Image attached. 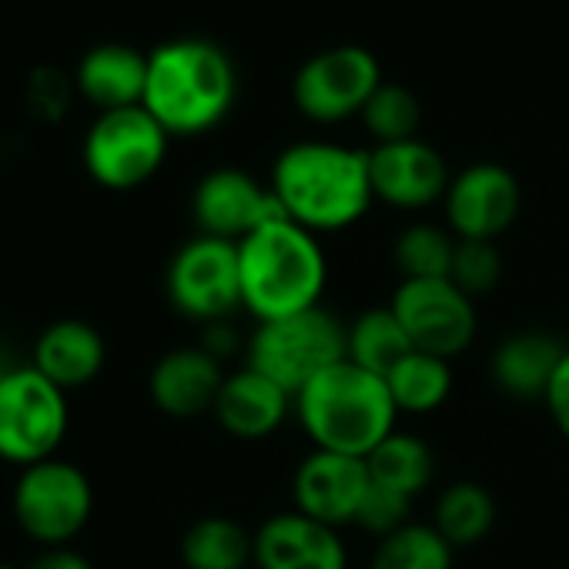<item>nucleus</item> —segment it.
I'll return each mask as SVG.
<instances>
[{
	"mask_svg": "<svg viewBox=\"0 0 569 569\" xmlns=\"http://www.w3.org/2000/svg\"><path fill=\"white\" fill-rule=\"evenodd\" d=\"M379 88H382L379 58L362 44H339L319 51L299 68L292 81V98L306 118L336 124L352 114H362V108Z\"/></svg>",
	"mask_w": 569,
	"mask_h": 569,
	"instance_id": "obj_10",
	"label": "nucleus"
},
{
	"mask_svg": "<svg viewBox=\"0 0 569 569\" xmlns=\"http://www.w3.org/2000/svg\"><path fill=\"white\" fill-rule=\"evenodd\" d=\"M74 84L98 111L138 108L148 88V54L118 41L98 44L78 61Z\"/></svg>",
	"mask_w": 569,
	"mask_h": 569,
	"instance_id": "obj_19",
	"label": "nucleus"
},
{
	"mask_svg": "<svg viewBox=\"0 0 569 569\" xmlns=\"http://www.w3.org/2000/svg\"><path fill=\"white\" fill-rule=\"evenodd\" d=\"M562 346L542 332H516L492 352V379L512 399H542L562 359Z\"/></svg>",
	"mask_w": 569,
	"mask_h": 569,
	"instance_id": "obj_21",
	"label": "nucleus"
},
{
	"mask_svg": "<svg viewBox=\"0 0 569 569\" xmlns=\"http://www.w3.org/2000/svg\"><path fill=\"white\" fill-rule=\"evenodd\" d=\"M68 432V392L34 366L0 376V459L34 466L58 452Z\"/></svg>",
	"mask_w": 569,
	"mask_h": 569,
	"instance_id": "obj_6",
	"label": "nucleus"
},
{
	"mask_svg": "<svg viewBox=\"0 0 569 569\" xmlns=\"http://www.w3.org/2000/svg\"><path fill=\"white\" fill-rule=\"evenodd\" d=\"M241 309L258 322L299 316L319 306L326 292V251L312 231L278 218L238 241Z\"/></svg>",
	"mask_w": 569,
	"mask_h": 569,
	"instance_id": "obj_3",
	"label": "nucleus"
},
{
	"mask_svg": "<svg viewBox=\"0 0 569 569\" xmlns=\"http://www.w3.org/2000/svg\"><path fill=\"white\" fill-rule=\"evenodd\" d=\"M168 138L171 134L154 121V114L144 104L101 111L84 134V168L101 188H141L164 164Z\"/></svg>",
	"mask_w": 569,
	"mask_h": 569,
	"instance_id": "obj_7",
	"label": "nucleus"
},
{
	"mask_svg": "<svg viewBox=\"0 0 569 569\" xmlns=\"http://www.w3.org/2000/svg\"><path fill=\"white\" fill-rule=\"evenodd\" d=\"M181 562L188 569H244L254 562V532L228 516H204L181 536Z\"/></svg>",
	"mask_w": 569,
	"mask_h": 569,
	"instance_id": "obj_22",
	"label": "nucleus"
},
{
	"mask_svg": "<svg viewBox=\"0 0 569 569\" xmlns=\"http://www.w3.org/2000/svg\"><path fill=\"white\" fill-rule=\"evenodd\" d=\"M0 376H4V366H0Z\"/></svg>",
	"mask_w": 569,
	"mask_h": 569,
	"instance_id": "obj_35",
	"label": "nucleus"
},
{
	"mask_svg": "<svg viewBox=\"0 0 569 569\" xmlns=\"http://www.w3.org/2000/svg\"><path fill=\"white\" fill-rule=\"evenodd\" d=\"M349 359V326H342L322 306L284 316L274 322H258L248 339V362L284 392L299 396L319 372Z\"/></svg>",
	"mask_w": 569,
	"mask_h": 569,
	"instance_id": "obj_5",
	"label": "nucleus"
},
{
	"mask_svg": "<svg viewBox=\"0 0 569 569\" xmlns=\"http://www.w3.org/2000/svg\"><path fill=\"white\" fill-rule=\"evenodd\" d=\"M519 201L522 191L509 168L496 161H476L449 181L442 198L446 224L456 238L496 241L506 228H512Z\"/></svg>",
	"mask_w": 569,
	"mask_h": 569,
	"instance_id": "obj_13",
	"label": "nucleus"
},
{
	"mask_svg": "<svg viewBox=\"0 0 569 569\" xmlns=\"http://www.w3.org/2000/svg\"><path fill=\"white\" fill-rule=\"evenodd\" d=\"M31 569H94V566H91V559L84 552H78L71 546H48L31 562Z\"/></svg>",
	"mask_w": 569,
	"mask_h": 569,
	"instance_id": "obj_33",
	"label": "nucleus"
},
{
	"mask_svg": "<svg viewBox=\"0 0 569 569\" xmlns=\"http://www.w3.org/2000/svg\"><path fill=\"white\" fill-rule=\"evenodd\" d=\"M369 486L372 479L366 459L312 449L296 469L292 496L299 512L339 529L346 522H356Z\"/></svg>",
	"mask_w": 569,
	"mask_h": 569,
	"instance_id": "obj_14",
	"label": "nucleus"
},
{
	"mask_svg": "<svg viewBox=\"0 0 569 569\" xmlns=\"http://www.w3.org/2000/svg\"><path fill=\"white\" fill-rule=\"evenodd\" d=\"M296 412L316 449L366 459L389 432H396L399 409L382 376L352 359L319 372L299 396Z\"/></svg>",
	"mask_w": 569,
	"mask_h": 569,
	"instance_id": "obj_4",
	"label": "nucleus"
},
{
	"mask_svg": "<svg viewBox=\"0 0 569 569\" xmlns=\"http://www.w3.org/2000/svg\"><path fill=\"white\" fill-rule=\"evenodd\" d=\"M389 396L399 409V416H429L436 412L449 392H452V369L449 359L429 356L412 349L389 376H386Z\"/></svg>",
	"mask_w": 569,
	"mask_h": 569,
	"instance_id": "obj_25",
	"label": "nucleus"
},
{
	"mask_svg": "<svg viewBox=\"0 0 569 569\" xmlns=\"http://www.w3.org/2000/svg\"><path fill=\"white\" fill-rule=\"evenodd\" d=\"M412 349L456 359L476 339V306L452 278H409L389 302Z\"/></svg>",
	"mask_w": 569,
	"mask_h": 569,
	"instance_id": "obj_11",
	"label": "nucleus"
},
{
	"mask_svg": "<svg viewBox=\"0 0 569 569\" xmlns=\"http://www.w3.org/2000/svg\"><path fill=\"white\" fill-rule=\"evenodd\" d=\"M221 386H224L221 359L211 356L204 346L171 349L154 362L148 379L151 402L174 419H194L201 412H211Z\"/></svg>",
	"mask_w": 569,
	"mask_h": 569,
	"instance_id": "obj_17",
	"label": "nucleus"
},
{
	"mask_svg": "<svg viewBox=\"0 0 569 569\" xmlns=\"http://www.w3.org/2000/svg\"><path fill=\"white\" fill-rule=\"evenodd\" d=\"M449 278H452L456 289H462L469 299L492 292L496 284H499V278H502V254H499V248L492 241L459 238Z\"/></svg>",
	"mask_w": 569,
	"mask_h": 569,
	"instance_id": "obj_30",
	"label": "nucleus"
},
{
	"mask_svg": "<svg viewBox=\"0 0 569 569\" xmlns=\"http://www.w3.org/2000/svg\"><path fill=\"white\" fill-rule=\"evenodd\" d=\"M191 214H194L198 234H211V238L234 241V244L278 218H289L281 211L274 191L258 184L241 168L208 171L194 184Z\"/></svg>",
	"mask_w": 569,
	"mask_h": 569,
	"instance_id": "obj_12",
	"label": "nucleus"
},
{
	"mask_svg": "<svg viewBox=\"0 0 569 569\" xmlns=\"http://www.w3.org/2000/svg\"><path fill=\"white\" fill-rule=\"evenodd\" d=\"M452 552L456 549L436 532V526L409 522L379 539L369 569H452Z\"/></svg>",
	"mask_w": 569,
	"mask_h": 569,
	"instance_id": "obj_28",
	"label": "nucleus"
},
{
	"mask_svg": "<svg viewBox=\"0 0 569 569\" xmlns=\"http://www.w3.org/2000/svg\"><path fill=\"white\" fill-rule=\"evenodd\" d=\"M362 121H366V131L376 138V144H392V141L416 138L422 111L409 88L382 81V88L362 108Z\"/></svg>",
	"mask_w": 569,
	"mask_h": 569,
	"instance_id": "obj_29",
	"label": "nucleus"
},
{
	"mask_svg": "<svg viewBox=\"0 0 569 569\" xmlns=\"http://www.w3.org/2000/svg\"><path fill=\"white\" fill-rule=\"evenodd\" d=\"M268 188L281 211L312 234L356 224L376 201L369 151L332 141L289 144L271 164Z\"/></svg>",
	"mask_w": 569,
	"mask_h": 569,
	"instance_id": "obj_1",
	"label": "nucleus"
},
{
	"mask_svg": "<svg viewBox=\"0 0 569 569\" xmlns=\"http://www.w3.org/2000/svg\"><path fill=\"white\" fill-rule=\"evenodd\" d=\"M412 352V342L406 329L399 326L396 312L386 309H369L349 326V359L376 376H389L406 356Z\"/></svg>",
	"mask_w": 569,
	"mask_h": 569,
	"instance_id": "obj_26",
	"label": "nucleus"
},
{
	"mask_svg": "<svg viewBox=\"0 0 569 569\" xmlns=\"http://www.w3.org/2000/svg\"><path fill=\"white\" fill-rule=\"evenodd\" d=\"M456 234L419 221L399 231L396 244H392V261L402 274V281L409 278H449L452 271V254H456Z\"/></svg>",
	"mask_w": 569,
	"mask_h": 569,
	"instance_id": "obj_27",
	"label": "nucleus"
},
{
	"mask_svg": "<svg viewBox=\"0 0 569 569\" xmlns=\"http://www.w3.org/2000/svg\"><path fill=\"white\" fill-rule=\"evenodd\" d=\"M258 569H349V549L339 529L306 516L278 512L254 532Z\"/></svg>",
	"mask_w": 569,
	"mask_h": 569,
	"instance_id": "obj_16",
	"label": "nucleus"
},
{
	"mask_svg": "<svg viewBox=\"0 0 569 569\" xmlns=\"http://www.w3.org/2000/svg\"><path fill=\"white\" fill-rule=\"evenodd\" d=\"M238 94L228 51L208 38H174L148 54L144 108L174 138L218 128Z\"/></svg>",
	"mask_w": 569,
	"mask_h": 569,
	"instance_id": "obj_2",
	"label": "nucleus"
},
{
	"mask_svg": "<svg viewBox=\"0 0 569 569\" xmlns=\"http://www.w3.org/2000/svg\"><path fill=\"white\" fill-rule=\"evenodd\" d=\"M369 479L376 486H386L392 492H402L416 499L436 476V456L432 449L409 432H389L369 456Z\"/></svg>",
	"mask_w": 569,
	"mask_h": 569,
	"instance_id": "obj_24",
	"label": "nucleus"
},
{
	"mask_svg": "<svg viewBox=\"0 0 569 569\" xmlns=\"http://www.w3.org/2000/svg\"><path fill=\"white\" fill-rule=\"evenodd\" d=\"M91 479L64 459H44L21 469L14 486L18 526L41 546H68L91 519Z\"/></svg>",
	"mask_w": 569,
	"mask_h": 569,
	"instance_id": "obj_8",
	"label": "nucleus"
},
{
	"mask_svg": "<svg viewBox=\"0 0 569 569\" xmlns=\"http://www.w3.org/2000/svg\"><path fill=\"white\" fill-rule=\"evenodd\" d=\"M409 509H412V499L402 496V492H392L386 486H369L362 506H359V516H356V526L376 532L379 539L392 536L396 529L409 526Z\"/></svg>",
	"mask_w": 569,
	"mask_h": 569,
	"instance_id": "obj_31",
	"label": "nucleus"
},
{
	"mask_svg": "<svg viewBox=\"0 0 569 569\" xmlns=\"http://www.w3.org/2000/svg\"><path fill=\"white\" fill-rule=\"evenodd\" d=\"M104 339L84 319H61L48 326L34 342V369L58 389L71 392L91 386L104 369Z\"/></svg>",
	"mask_w": 569,
	"mask_h": 569,
	"instance_id": "obj_20",
	"label": "nucleus"
},
{
	"mask_svg": "<svg viewBox=\"0 0 569 569\" xmlns=\"http://www.w3.org/2000/svg\"><path fill=\"white\" fill-rule=\"evenodd\" d=\"M492 522H496V499L489 496L486 486L472 479L446 486L436 499L432 526L452 549H469L482 542Z\"/></svg>",
	"mask_w": 569,
	"mask_h": 569,
	"instance_id": "obj_23",
	"label": "nucleus"
},
{
	"mask_svg": "<svg viewBox=\"0 0 569 569\" xmlns=\"http://www.w3.org/2000/svg\"><path fill=\"white\" fill-rule=\"evenodd\" d=\"M292 402H296L292 392H284L278 382H271L258 369L244 366V369L224 376V386H221L211 412L228 436L258 442V439H268L278 432Z\"/></svg>",
	"mask_w": 569,
	"mask_h": 569,
	"instance_id": "obj_18",
	"label": "nucleus"
},
{
	"mask_svg": "<svg viewBox=\"0 0 569 569\" xmlns=\"http://www.w3.org/2000/svg\"><path fill=\"white\" fill-rule=\"evenodd\" d=\"M369 174L376 198L402 211H419L442 201L452 181L442 154L419 138L376 144L369 151Z\"/></svg>",
	"mask_w": 569,
	"mask_h": 569,
	"instance_id": "obj_15",
	"label": "nucleus"
},
{
	"mask_svg": "<svg viewBox=\"0 0 569 569\" xmlns=\"http://www.w3.org/2000/svg\"><path fill=\"white\" fill-rule=\"evenodd\" d=\"M0 569H11V566H4V562H0Z\"/></svg>",
	"mask_w": 569,
	"mask_h": 569,
	"instance_id": "obj_34",
	"label": "nucleus"
},
{
	"mask_svg": "<svg viewBox=\"0 0 569 569\" xmlns=\"http://www.w3.org/2000/svg\"><path fill=\"white\" fill-rule=\"evenodd\" d=\"M168 299L188 319L224 322L241 309L238 244L211 234L184 241L168 264Z\"/></svg>",
	"mask_w": 569,
	"mask_h": 569,
	"instance_id": "obj_9",
	"label": "nucleus"
},
{
	"mask_svg": "<svg viewBox=\"0 0 569 569\" xmlns=\"http://www.w3.org/2000/svg\"><path fill=\"white\" fill-rule=\"evenodd\" d=\"M542 402H546L556 429L569 439V349L562 352V359H559V366L552 372V382H549Z\"/></svg>",
	"mask_w": 569,
	"mask_h": 569,
	"instance_id": "obj_32",
	"label": "nucleus"
}]
</instances>
